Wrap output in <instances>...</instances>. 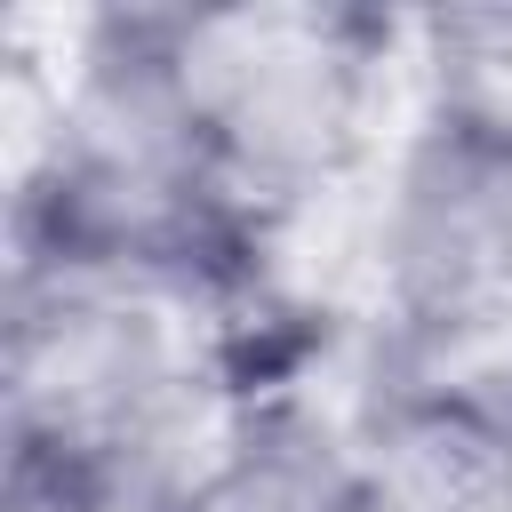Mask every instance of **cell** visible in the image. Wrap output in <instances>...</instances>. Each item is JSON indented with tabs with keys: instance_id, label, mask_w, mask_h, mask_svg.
Segmentation results:
<instances>
[{
	"instance_id": "cell-1",
	"label": "cell",
	"mask_w": 512,
	"mask_h": 512,
	"mask_svg": "<svg viewBox=\"0 0 512 512\" xmlns=\"http://www.w3.org/2000/svg\"><path fill=\"white\" fill-rule=\"evenodd\" d=\"M200 352L176 296L16 264L0 328L8 512H152L200 456Z\"/></svg>"
},
{
	"instance_id": "cell-2",
	"label": "cell",
	"mask_w": 512,
	"mask_h": 512,
	"mask_svg": "<svg viewBox=\"0 0 512 512\" xmlns=\"http://www.w3.org/2000/svg\"><path fill=\"white\" fill-rule=\"evenodd\" d=\"M264 216L200 160L152 80L96 24L80 80L16 208V264L120 280L144 296H232L264 264Z\"/></svg>"
},
{
	"instance_id": "cell-3",
	"label": "cell",
	"mask_w": 512,
	"mask_h": 512,
	"mask_svg": "<svg viewBox=\"0 0 512 512\" xmlns=\"http://www.w3.org/2000/svg\"><path fill=\"white\" fill-rule=\"evenodd\" d=\"M104 32L264 224L360 152L392 40L352 8H144Z\"/></svg>"
},
{
	"instance_id": "cell-4",
	"label": "cell",
	"mask_w": 512,
	"mask_h": 512,
	"mask_svg": "<svg viewBox=\"0 0 512 512\" xmlns=\"http://www.w3.org/2000/svg\"><path fill=\"white\" fill-rule=\"evenodd\" d=\"M392 296L424 336H472L512 320V168L416 136L392 200Z\"/></svg>"
},
{
	"instance_id": "cell-5",
	"label": "cell",
	"mask_w": 512,
	"mask_h": 512,
	"mask_svg": "<svg viewBox=\"0 0 512 512\" xmlns=\"http://www.w3.org/2000/svg\"><path fill=\"white\" fill-rule=\"evenodd\" d=\"M352 448L368 512H512V408L464 384L400 392Z\"/></svg>"
},
{
	"instance_id": "cell-6",
	"label": "cell",
	"mask_w": 512,
	"mask_h": 512,
	"mask_svg": "<svg viewBox=\"0 0 512 512\" xmlns=\"http://www.w3.org/2000/svg\"><path fill=\"white\" fill-rule=\"evenodd\" d=\"M152 512H368L360 448L296 408H264L152 504Z\"/></svg>"
},
{
	"instance_id": "cell-7",
	"label": "cell",
	"mask_w": 512,
	"mask_h": 512,
	"mask_svg": "<svg viewBox=\"0 0 512 512\" xmlns=\"http://www.w3.org/2000/svg\"><path fill=\"white\" fill-rule=\"evenodd\" d=\"M424 128L512 168V8H448L424 24Z\"/></svg>"
}]
</instances>
